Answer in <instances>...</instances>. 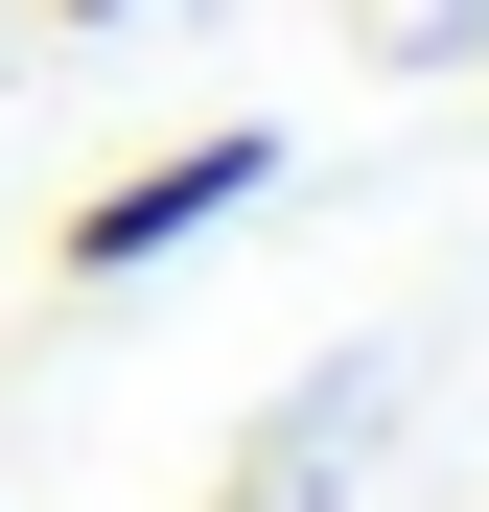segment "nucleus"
Instances as JSON below:
<instances>
[{
  "instance_id": "obj_1",
  "label": "nucleus",
  "mask_w": 489,
  "mask_h": 512,
  "mask_svg": "<svg viewBox=\"0 0 489 512\" xmlns=\"http://www.w3.org/2000/svg\"><path fill=\"white\" fill-rule=\"evenodd\" d=\"M233 210H280V117H187V140L94 163V187L47 210V280H70V303H117V280H163V256H210Z\"/></svg>"
},
{
  "instance_id": "obj_2",
  "label": "nucleus",
  "mask_w": 489,
  "mask_h": 512,
  "mask_svg": "<svg viewBox=\"0 0 489 512\" xmlns=\"http://www.w3.org/2000/svg\"><path fill=\"white\" fill-rule=\"evenodd\" d=\"M373 419H396V373H373V350H350V373H303V396L257 419V443H233V512H303V466H350Z\"/></svg>"
},
{
  "instance_id": "obj_3",
  "label": "nucleus",
  "mask_w": 489,
  "mask_h": 512,
  "mask_svg": "<svg viewBox=\"0 0 489 512\" xmlns=\"http://www.w3.org/2000/svg\"><path fill=\"white\" fill-rule=\"evenodd\" d=\"M47 24H163V0H47Z\"/></svg>"
}]
</instances>
